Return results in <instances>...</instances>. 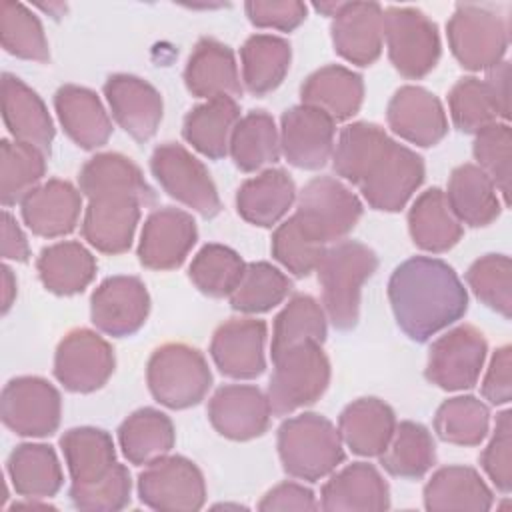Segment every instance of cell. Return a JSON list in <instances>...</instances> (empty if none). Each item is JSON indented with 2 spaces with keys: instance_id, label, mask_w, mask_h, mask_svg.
<instances>
[{
  "instance_id": "1",
  "label": "cell",
  "mask_w": 512,
  "mask_h": 512,
  "mask_svg": "<svg viewBox=\"0 0 512 512\" xmlns=\"http://www.w3.org/2000/svg\"><path fill=\"white\" fill-rule=\"evenodd\" d=\"M388 300L396 324L414 342L430 340L468 310L462 280L448 262L432 256L398 264L388 280Z\"/></svg>"
},
{
  "instance_id": "2",
  "label": "cell",
  "mask_w": 512,
  "mask_h": 512,
  "mask_svg": "<svg viewBox=\"0 0 512 512\" xmlns=\"http://www.w3.org/2000/svg\"><path fill=\"white\" fill-rule=\"evenodd\" d=\"M376 268V252L358 240H340L326 248L316 272L324 312L336 330L346 332L358 324L362 286Z\"/></svg>"
},
{
  "instance_id": "3",
  "label": "cell",
  "mask_w": 512,
  "mask_h": 512,
  "mask_svg": "<svg viewBox=\"0 0 512 512\" xmlns=\"http://www.w3.org/2000/svg\"><path fill=\"white\" fill-rule=\"evenodd\" d=\"M276 446L284 472L306 482L332 474L346 458L338 428L316 412L284 420L278 428Z\"/></svg>"
},
{
  "instance_id": "4",
  "label": "cell",
  "mask_w": 512,
  "mask_h": 512,
  "mask_svg": "<svg viewBox=\"0 0 512 512\" xmlns=\"http://www.w3.org/2000/svg\"><path fill=\"white\" fill-rule=\"evenodd\" d=\"M146 382L156 402L170 410H184L204 400L212 386V372L200 350L184 342H168L152 352Z\"/></svg>"
},
{
  "instance_id": "5",
  "label": "cell",
  "mask_w": 512,
  "mask_h": 512,
  "mask_svg": "<svg viewBox=\"0 0 512 512\" xmlns=\"http://www.w3.org/2000/svg\"><path fill=\"white\" fill-rule=\"evenodd\" d=\"M330 384V360L318 342H306L286 350L274 360L268 382V402L276 416H286L310 406Z\"/></svg>"
},
{
  "instance_id": "6",
  "label": "cell",
  "mask_w": 512,
  "mask_h": 512,
  "mask_svg": "<svg viewBox=\"0 0 512 512\" xmlns=\"http://www.w3.org/2000/svg\"><path fill=\"white\" fill-rule=\"evenodd\" d=\"M446 34L454 58L472 72L490 70L508 48L506 18L486 4H456Z\"/></svg>"
},
{
  "instance_id": "7",
  "label": "cell",
  "mask_w": 512,
  "mask_h": 512,
  "mask_svg": "<svg viewBox=\"0 0 512 512\" xmlns=\"http://www.w3.org/2000/svg\"><path fill=\"white\" fill-rule=\"evenodd\" d=\"M294 216L322 244L344 240L362 216L360 198L338 178L316 176L298 194Z\"/></svg>"
},
{
  "instance_id": "8",
  "label": "cell",
  "mask_w": 512,
  "mask_h": 512,
  "mask_svg": "<svg viewBox=\"0 0 512 512\" xmlns=\"http://www.w3.org/2000/svg\"><path fill=\"white\" fill-rule=\"evenodd\" d=\"M384 40L392 66L404 78H424L440 60L438 26L418 8L388 6L384 10Z\"/></svg>"
},
{
  "instance_id": "9",
  "label": "cell",
  "mask_w": 512,
  "mask_h": 512,
  "mask_svg": "<svg viewBox=\"0 0 512 512\" xmlns=\"http://www.w3.org/2000/svg\"><path fill=\"white\" fill-rule=\"evenodd\" d=\"M422 182V156L390 138L380 154L370 162L368 170L358 182V190L370 208L398 212L408 204Z\"/></svg>"
},
{
  "instance_id": "10",
  "label": "cell",
  "mask_w": 512,
  "mask_h": 512,
  "mask_svg": "<svg viewBox=\"0 0 512 512\" xmlns=\"http://www.w3.org/2000/svg\"><path fill=\"white\" fill-rule=\"evenodd\" d=\"M150 170L168 196L192 208L204 218H214L220 210V196L208 168L182 144L164 142L150 156Z\"/></svg>"
},
{
  "instance_id": "11",
  "label": "cell",
  "mask_w": 512,
  "mask_h": 512,
  "mask_svg": "<svg viewBox=\"0 0 512 512\" xmlns=\"http://www.w3.org/2000/svg\"><path fill=\"white\" fill-rule=\"evenodd\" d=\"M140 502L160 512H194L206 502L200 468L186 456H162L138 476Z\"/></svg>"
},
{
  "instance_id": "12",
  "label": "cell",
  "mask_w": 512,
  "mask_h": 512,
  "mask_svg": "<svg viewBox=\"0 0 512 512\" xmlns=\"http://www.w3.org/2000/svg\"><path fill=\"white\" fill-rule=\"evenodd\" d=\"M0 416L4 426L18 436H50L60 426V392L40 376L12 378L2 390Z\"/></svg>"
},
{
  "instance_id": "13",
  "label": "cell",
  "mask_w": 512,
  "mask_h": 512,
  "mask_svg": "<svg viewBox=\"0 0 512 512\" xmlns=\"http://www.w3.org/2000/svg\"><path fill=\"white\" fill-rule=\"evenodd\" d=\"M486 352L484 334L472 324H460L432 342L426 378L448 392L468 390L480 378Z\"/></svg>"
},
{
  "instance_id": "14",
  "label": "cell",
  "mask_w": 512,
  "mask_h": 512,
  "mask_svg": "<svg viewBox=\"0 0 512 512\" xmlns=\"http://www.w3.org/2000/svg\"><path fill=\"white\" fill-rule=\"evenodd\" d=\"M116 366L112 346L90 328L70 330L54 354V376L70 392L102 388Z\"/></svg>"
},
{
  "instance_id": "15",
  "label": "cell",
  "mask_w": 512,
  "mask_h": 512,
  "mask_svg": "<svg viewBox=\"0 0 512 512\" xmlns=\"http://www.w3.org/2000/svg\"><path fill=\"white\" fill-rule=\"evenodd\" d=\"M150 312V296L138 276H110L100 282L90 298L92 324L112 336L136 334Z\"/></svg>"
},
{
  "instance_id": "16",
  "label": "cell",
  "mask_w": 512,
  "mask_h": 512,
  "mask_svg": "<svg viewBox=\"0 0 512 512\" xmlns=\"http://www.w3.org/2000/svg\"><path fill=\"white\" fill-rule=\"evenodd\" d=\"M334 120L318 108L298 104L280 118V152L302 170L322 168L334 152Z\"/></svg>"
},
{
  "instance_id": "17",
  "label": "cell",
  "mask_w": 512,
  "mask_h": 512,
  "mask_svg": "<svg viewBox=\"0 0 512 512\" xmlns=\"http://www.w3.org/2000/svg\"><path fill=\"white\" fill-rule=\"evenodd\" d=\"M198 240V228L192 214L180 208L154 210L140 234L138 260L150 270H174L182 266Z\"/></svg>"
},
{
  "instance_id": "18",
  "label": "cell",
  "mask_w": 512,
  "mask_h": 512,
  "mask_svg": "<svg viewBox=\"0 0 512 512\" xmlns=\"http://www.w3.org/2000/svg\"><path fill=\"white\" fill-rule=\"evenodd\" d=\"M268 396L250 384L220 386L208 402V420L212 428L236 442L262 436L270 426Z\"/></svg>"
},
{
  "instance_id": "19",
  "label": "cell",
  "mask_w": 512,
  "mask_h": 512,
  "mask_svg": "<svg viewBox=\"0 0 512 512\" xmlns=\"http://www.w3.org/2000/svg\"><path fill=\"white\" fill-rule=\"evenodd\" d=\"M266 322L256 318H230L220 324L210 342L216 368L236 380H252L266 370Z\"/></svg>"
},
{
  "instance_id": "20",
  "label": "cell",
  "mask_w": 512,
  "mask_h": 512,
  "mask_svg": "<svg viewBox=\"0 0 512 512\" xmlns=\"http://www.w3.org/2000/svg\"><path fill=\"white\" fill-rule=\"evenodd\" d=\"M144 204L132 194H98L88 198L82 220L84 240L104 254L130 250Z\"/></svg>"
},
{
  "instance_id": "21",
  "label": "cell",
  "mask_w": 512,
  "mask_h": 512,
  "mask_svg": "<svg viewBox=\"0 0 512 512\" xmlns=\"http://www.w3.org/2000/svg\"><path fill=\"white\" fill-rule=\"evenodd\" d=\"M388 128L402 140L430 148L448 134V118L442 102L422 86H402L386 108Z\"/></svg>"
},
{
  "instance_id": "22",
  "label": "cell",
  "mask_w": 512,
  "mask_h": 512,
  "mask_svg": "<svg viewBox=\"0 0 512 512\" xmlns=\"http://www.w3.org/2000/svg\"><path fill=\"white\" fill-rule=\"evenodd\" d=\"M104 96L118 126L136 142H146L156 134L164 104L150 82L132 74H112L104 82Z\"/></svg>"
},
{
  "instance_id": "23",
  "label": "cell",
  "mask_w": 512,
  "mask_h": 512,
  "mask_svg": "<svg viewBox=\"0 0 512 512\" xmlns=\"http://www.w3.org/2000/svg\"><path fill=\"white\" fill-rule=\"evenodd\" d=\"M338 56L356 66L374 64L384 46V8L376 2H344L330 26Z\"/></svg>"
},
{
  "instance_id": "24",
  "label": "cell",
  "mask_w": 512,
  "mask_h": 512,
  "mask_svg": "<svg viewBox=\"0 0 512 512\" xmlns=\"http://www.w3.org/2000/svg\"><path fill=\"white\" fill-rule=\"evenodd\" d=\"M24 224L42 238L74 232L82 212V192L68 180L50 178L34 188L22 202Z\"/></svg>"
},
{
  "instance_id": "25",
  "label": "cell",
  "mask_w": 512,
  "mask_h": 512,
  "mask_svg": "<svg viewBox=\"0 0 512 512\" xmlns=\"http://www.w3.org/2000/svg\"><path fill=\"white\" fill-rule=\"evenodd\" d=\"M320 508L326 512L388 510L390 488L376 466L352 462L322 486Z\"/></svg>"
},
{
  "instance_id": "26",
  "label": "cell",
  "mask_w": 512,
  "mask_h": 512,
  "mask_svg": "<svg viewBox=\"0 0 512 512\" xmlns=\"http://www.w3.org/2000/svg\"><path fill=\"white\" fill-rule=\"evenodd\" d=\"M2 118L16 142L50 154L54 124L42 98L18 76L2 74Z\"/></svg>"
},
{
  "instance_id": "27",
  "label": "cell",
  "mask_w": 512,
  "mask_h": 512,
  "mask_svg": "<svg viewBox=\"0 0 512 512\" xmlns=\"http://www.w3.org/2000/svg\"><path fill=\"white\" fill-rule=\"evenodd\" d=\"M184 84L196 98H238L242 96V84L238 64L230 46L214 40L200 38L186 62Z\"/></svg>"
},
{
  "instance_id": "28",
  "label": "cell",
  "mask_w": 512,
  "mask_h": 512,
  "mask_svg": "<svg viewBox=\"0 0 512 512\" xmlns=\"http://www.w3.org/2000/svg\"><path fill=\"white\" fill-rule=\"evenodd\" d=\"M54 108L64 132L76 146L96 150L110 140V116L90 88L78 84L60 86L54 94Z\"/></svg>"
},
{
  "instance_id": "29",
  "label": "cell",
  "mask_w": 512,
  "mask_h": 512,
  "mask_svg": "<svg viewBox=\"0 0 512 512\" xmlns=\"http://www.w3.org/2000/svg\"><path fill=\"white\" fill-rule=\"evenodd\" d=\"M396 430L394 410L380 398H358L338 416L342 442L358 456H380Z\"/></svg>"
},
{
  "instance_id": "30",
  "label": "cell",
  "mask_w": 512,
  "mask_h": 512,
  "mask_svg": "<svg viewBox=\"0 0 512 512\" xmlns=\"http://www.w3.org/2000/svg\"><path fill=\"white\" fill-rule=\"evenodd\" d=\"M296 200V186L282 168H266L258 176L248 178L236 192L238 214L260 228L278 224Z\"/></svg>"
},
{
  "instance_id": "31",
  "label": "cell",
  "mask_w": 512,
  "mask_h": 512,
  "mask_svg": "<svg viewBox=\"0 0 512 512\" xmlns=\"http://www.w3.org/2000/svg\"><path fill=\"white\" fill-rule=\"evenodd\" d=\"M302 104L328 114L334 122L352 118L364 100V80L340 64H328L312 72L300 88Z\"/></svg>"
},
{
  "instance_id": "32",
  "label": "cell",
  "mask_w": 512,
  "mask_h": 512,
  "mask_svg": "<svg viewBox=\"0 0 512 512\" xmlns=\"http://www.w3.org/2000/svg\"><path fill=\"white\" fill-rule=\"evenodd\" d=\"M78 190L86 198L118 192L136 196L144 208L156 204V192L144 180L142 170L132 158L118 152H102L86 160L78 174Z\"/></svg>"
},
{
  "instance_id": "33",
  "label": "cell",
  "mask_w": 512,
  "mask_h": 512,
  "mask_svg": "<svg viewBox=\"0 0 512 512\" xmlns=\"http://www.w3.org/2000/svg\"><path fill=\"white\" fill-rule=\"evenodd\" d=\"M494 494L478 470L470 466L438 468L424 486V508L430 512H486L492 508Z\"/></svg>"
},
{
  "instance_id": "34",
  "label": "cell",
  "mask_w": 512,
  "mask_h": 512,
  "mask_svg": "<svg viewBox=\"0 0 512 512\" xmlns=\"http://www.w3.org/2000/svg\"><path fill=\"white\" fill-rule=\"evenodd\" d=\"M444 194L460 224H468L472 228L492 224L502 212V202L494 182L482 168L470 162L452 170L448 190Z\"/></svg>"
},
{
  "instance_id": "35",
  "label": "cell",
  "mask_w": 512,
  "mask_h": 512,
  "mask_svg": "<svg viewBox=\"0 0 512 512\" xmlns=\"http://www.w3.org/2000/svg\"><path fill=\"white\" fill-rule=\"evenodd\" d=\"M240 120V106L234 98L220 96L194 106L182 124V136L206 158L220 160L230 150V138Z\"/></svg>"
},
{
  "instance_id": "36",
  "label": "cell",
  "mask_w": 512,
  "mask_h": 512,
  "mask_svg": "<svg viewBox=\"0 0 512 512\" xmlns=\"http://www.w3.org/2000/svg\"><path fill=\"white\" fill-rule=\"evenodd\" d=\"M6 470L14 492L28 500L52 498L64 482L54 448L40 442H24L16 446L8 456Z\"/></svg>"
},
{
  "instance_id": "37",
  "label": "cell",
  "mask_w": 512,
  "mask_h": 512,
  "mask_svg": "<svg viewBox=\"0 0 512 512\" xmlns=\"http://www.w3.org/2000/svg\"><path fill=\"white\" fill-rule=\"evenodd\" d=\"M408 230L412 242L432 254L454 248L464 232L440 188H428L414 200L408 210Z\"/></svg>"
},
{
  "instance_id": "38",
  "label": "cell",
  "mask_w": 512,
  "mask_h": 512,
  "mask_svg": "<svg viewBox=\"0 0 512 512\" xmlns=\"http://www.w3.org/2000/svg\"><path fill=\"white\" fill-rule=\"evenodd\" d=\"M96 258L74 240H64L42 248L36 270L46 290L58 296L82 292L96 276Z\"/></svg>"
},
{
  "instance_id": "39",
  "label": "cell",
  "mask_w": 512,
  "mask_h": 512,
  "mask_svg": "<svg viewBox=\"0 0 512 512\" xmlns=\"http://www.w3.org/2000/svg\"><path fill=\"white\" fill-rule=\"evenodd\" d=\"M60 448L74 484L98 482L116 466L112 436L102 428H70L62 434Z\"/></svg>"
},
{
  "instance_id": "40",
  "label": "cell",
  "mask_w": 512,
  "mask_h": 512,
  "mask_svg": "<svg viewBox=\"0 0 512 512\" xmlns=\"http://www.w3.org/2000/svg\"><path fill=\"white\" fill-rule=\"evenodd\" d=\"M118 442L130 464H150L174 448L176 432L172 420L156 408L132 412L118 428Z\"/></svg>"
},
{
  "instance_id": "41",
  "label": "cell",
  "mask_w": 512,
  "mask_h": 512,
  "mask_svg": "<svg viewBox=\"0 0 512 512\" xmlns=\"http://www.w3.org/2000/svg\"><path fill=\"white\" fill-rule=\"evenodd\" d=\"M242 82L254 96L276 90L290 70L292 48L288 40L272 34H254L240 48Z\"/></svg>"
},
{
  "instance_id": "42",
  "label": "cell",
  "mask_w": 512,
  "mask_h": 512,
  "mask_svg": "<svg viewBox=\"0 0 512 512\" xmlns=\"http://www.w3.org/2000/svg\"><path fill=\"white\" fill-rule=\"evenodd\" d=\"M228 154L242 172H256L278 162L280 132L274 118L264 110H252L242 116L232 132Z\"/></svg>"
},
{
  "instance_id": "43",
  "label": "cell",
  "mask_w": 512,
  "mask_h": 512,
  "mask_svg": "<svg viewBox=\"0 0 512 512\" xmlns=\"http://www.w3.org/2000/svg\"><path fill=\"white\" fill-rule=\"evenodd\" d=\"M380 466L396 476L406 480L422 478L436 462V444L430 430L412 420H404L396 424V430L386 446V450L378 456Z\"/></svg>"
},
{
  "instance_id": "44",
  "label": "cell",
  "mask_w": 512,
  "mask_h": 512,
  "mask_svg": "<svg viewBox=\"0 0 512 512\" xmlns=\"http://www.w3.org/2000/svg\"><path fill=\"white\" fill-rule=\"evenodd\" d=\"M326 340V312L310 294H294L288 304L278 312L272 330L270 356L272 362L286 350Z\"/></svg>"
},
{
  "instance_id": "45",
  "label": "cell",
  "mask_w": 512,
  "mask_h": 512,
  "mask_svg": "<svg viewBox=\"0 0 512 512\" xmlns=\"http://www.w3.org/2000/svg\"><path fill=\"white\" fill-rule=\"evenodd\" d=\"M44 174V152L8 138L0 142V202L4 206L22 202L34 188L40 186Z\"/></svg>"
},
{
  "instance_id": "46",
  "label": "cell",
  "mask_w": 512,
  "mask_h": 512,
  "mask_svg": "<svg viewBox=\"0 0 512 512\" xmlns=\"http://www.w3.org/2000/svg\"><path fill=\"white\" fill-rule=\"evenodd\" d=\"M386 130L372 122H352L340 130L338 142L332 152L334 172L358 186L370 162L388 144Z\"/></svg>"
},
{
  "instance_id": "47",
  "label": "cell",
  "mask_w": 512,
  "mask_h": 512,
  "mask_svg": "<svg viewBox=\"0 0 512 512\" xmlns=\"http://www.w3.org/2000/svg\"><path fill=\"white\" fill-rule=\"evenodd\" d=\"M292 290V280L270 262H250L228 296L230 306L242 314H262L284 302Z\"/></svg>"
},
{
  "instance_id": "48",
  "label": "cell",
  "mask_w": 512,
  "mask_h": 512,
  "mask_svg": "<svg viewBox=\"0 0 512 512\" xmlns=\"http://www.w3.org/2000/svg\"><path fill=\"white\" fill-rule=\"evenodd\" d=\"M490 428V410L476 396L444 400L434 416V432L440 440L456 446H478Z\"/></svg>"
},
{
  "instance_id": "49",
  "label": "cell",
  "mask_w": 512,
  "mask_h": 512,
  "mask_svg": "<svg viewBox=\"0 0 512 512\" xmlns=\"http://www.w3.org/2000/svg\"><path fill=\"white\" fill-rule=\"evenodd\" d=\"M244 268L246 264L236 250L224 244H206L192 258L188 276L202 294L224 298L234 292Z\"/></svg>"
},
{
  "instance_id": "50",
  "label": "cell",
  "mask_w": 512,
  "mask_h": 512,
  "mask_svg": "<svg viewBox=\"0 0 512 512\" xmlns=\"http://www.w3.org/2000/svg\"><path fill=\"white\" fill-rule=\"evenodd\" d=\"M2 48L22 60L48 62L50 48L38 16L22 2L4 0L0 4Z\"/></svg>"
},
{
  "instance_id": "51",
  "label": "cell",
  "mask_w": 512,
  "mask_h": 512,
  "mask_svg": "<svg viewBox=\"0 0 512 512\" xmlns=\"http://www.w3.org/2000/svg\"><path fill=\"white\" fill-rule=\"evenodd\" d=\"M448 108L454 126L466 134H478L500 118L488 84L476 76H464L452 86Z\"/></svg>"
},
{
  "instance_id": "52",
  "label": "cell",
  "mask_w": 512,
  "mask_h": 512,
  "mask_svg": "<svg viewBox=\"0 0 512 512\" xmlns=\"http://www.w3.org/2000/svg\"><path fill=\"white\" fill-rule=\"evenodd\" d=\"M466 282L474 296L490 310L512 316V264L506 254H484L466 272Z\"/></svg>"
},
{
  "instance_id": "53",
  "label": "cell",
  "mask_w": 512,
  "mask_h": 512,
  "mask_svg": "<svg viewBox=\"0 0 512 512\" xmlns=\"http://www.w3.org/2000/svg\"><path fill=\"white\" fill-rule=\"evenodd\" d=\"M326 244L312 238L292 214L272 234V256L294 276L304 278L314 272L326 252Z\"/></svg>"
},
{
  "instance_id": "54",
  "label": "cell",
  "mask_w": 512,
  "mask_h": 512,
  "mask_svg": "<svg viewBox=\"0 0 512 512\" xmlns=\"http://www.w3.org/2000/svg\"><path fill=\"white\" fill-rule=\"evenodd\" d=\"M476 166L482 168L502 194L504 206L510 204V172H512V132L508 122H494L476 134L472 146Z\"/></svg>"
},
{
  "instance_id": "55",
  "label": "cell",
  "mask_w": 512,
  "mask_h": 512,
  "mask_svg": "<svg viewBox=\"0 0 512 512\" xmlns=\"http://www.w3.org/2000/svg\"><path fill=\"white\" fill-rule=\"evenodd\" d=\"M132 478L124 464H118L98 482L70 484L68 496L78 510L86 512H116L130 504Z\"/></svg>"
},
{
  "instance_id": "56",
  "label": "cell",
  "mask_w": 512,
  "mask_h": 512,
  "mask_svg": "<svg viewBox=\"0 0 512 512\" xmlns=\"http://www.w3.org/2000/svg\"><path fill=\"white\" fill-rule=\"evenodd\" d=\"M512 412L504 410L496 416V426L490 442L480 454V466L502 494L512 488Z\"/></svg>"
},
{
  "instance_id": "57",
  "label": "cell",
  "mask_w": 512,
  "mask_h": 512,
  "mask_svg": "<svg viewBox=\"0 0 512 512\" xmlns=\"http://www.w3.org/2000/svg\"><path fill=\"white\" fill-rule=\"evenodd\" d=\"M244 10L256 28H272L280 32L298 28L308 14L306 4L298 0H250L244 4Z\"/></svg>"
},
{
  "instance_id": "58",
  "label": "cell",
  "mask_w": 512,
  "mask_h": 512,
  "mask_svg": "<svg viewBox=\"0 0 512 512\" xmlns=\"http://www.w3.org/2000/svg\"><path fill=\"white\" fill-rule=\"evenodd\" d=\"M512 348L508 344L496 348V352L490 358V366L486 370V376L482 380V396L492 406L508 404L512 398Z\"/></svg>"
},
{
  "instance_id": "59",
  "label": "cell",
  "mask_w": 512,
  "mask_h": 512,
  "mask_svg": "<svg viewBox=\"0 0 512 512\" xmlns=\"http://www.w3.org/2000/svg\"><path fill=\"white\" fill-rule=\"evenodd\" d=\"M320 502H316V496L310 488L304 484L296 482H282L268 490L260 504L258 510L262 512H278V510H318Z\"/></svg>"
},
{
  "instance_id": "60",
  "label": "cell",
  "mask_w": 512,
  "mask_h": 512,
  "mask_svg": "<svg viewBox=\"0 0 512 512\" xmlns=\"http://www.w3.org/2000/svg\"><path fill=\"white\" fill-rule=\"evenodd\" d=\"M2 258L14 262H26L30 258L28 240L8 210L2 212Z\"/></svg>"
},
{
  "instance_id": "61",
  "label": "cell",
  "mask_w": 512,
  "mask_h": 512,
  "mask_svg": "<svg viewBox=\"0 0 512 512\" xmlns=\"http://www.w3.org/2000/svg\"><path fill=\"white\" fill-rule=\"evenodd\" d=\"M496 100L498 114L504 122L510 118V62L502 60L496 66L488 70V76L484 80Z\"/></svg>"
},
{
  "instance_id": "62",
  "label": "cell",
  "mask_w": 512,
  "mask_h": 512,
  "mask_svg": "<svg viewBox=\"0 0 512 512\" xmlns=\"http://www.w3.org/2000/svg\"><path fill=\"white\" fill-rule=\"evenodd\" d=\"M16 298V278L12 270L4 264L2 266V314H6Z\"/></svg>"
},
{
  "instance_id": "63",
  "label": "cell",
  "mask_w": 512,
  "mask_h": 512,
  "mask_svg": "<svg viewBox=\"0 0 512 512\" xmlns=\"http://www.w3.org/2000/svg\"><path fill=\"white\" fill-rule=\"evenodd\" d=\"M342 4H344V2H316V4H314V8H316L318 12H322V14L330 16V18H334V16L340 12Z\"/></svg>"
}]
</instances>
